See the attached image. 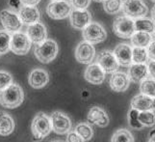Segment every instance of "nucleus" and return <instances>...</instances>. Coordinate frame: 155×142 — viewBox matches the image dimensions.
<instances>
[{"instance_id": "f257e3e1", "label": "nucleus", "mask_w": 155, "mask_h": 142, "mask_svg": "<svg viewBox=\"0 0 155 142\" xmlns=\"http://www.w3.org/2000/svg\"><path fill=\"white\" fill-rule=\"evenodd\" d=\"M24 101V92L18 83L10 84L0 91V105L5 108H17Z\"/></svg>"}, {"instance_id": "f03ea898", "label": "nucleus", "mask_w": 155, "mask_h": 142, "mask_svg": "<svg viewBox=\"0 0 155 142\" xmlns=\"http://www.w3.org/2000/svg\"><path fill=\"white\" fill-rule=\"evenodd\" d=\"M58 45L54 40L46 39L36 46L35 56L40 62L44 64H48L53 61L58 54Z\"/></svg>"}, {"instance_id": "7ed1b4c3", "label": "nucleus", "mask_w": 155, "mask_h": 142, "mask_svg": "<svg viewBox=\"0 0 155 142\" xmlns=\"http://www.w3.org/2000/svg\"><path fill=\"white\" fill-rule=\"evenodd\" d=\"M31 130L36 139H42L46 137L52 130L50 117L44 112L37 113L32 121Z\"/></svg>"}, {"instance_id": "20e7f679", "label": "nucleus", "mask_w": 155, "mask_h": 142, "mask_svg": "<svg viewBox=\"0 0 155 142\" xmlns=\"http://www.w3.org/2000/svg\"><path fill=\"white\" fill-rule=\"evenodd\" d=\"M82 36L84 38V41H87L92 45H95V43H101L106 40L107 32L101 24L91 21L83 29Z\"/></svg>"}, {"instance_id": "39448f33", "label": "nucleus", "mask_w": 155, "mask_h": 142, "mask_svg": "<svg viewBox=\"0 0 155 142\" xmlns=\"http://www.w3.org/2000/svg\"><path fill=\"white\" fill-rule=\"evenodd\" d=\"M113 31L116 36L121 39H129L135 32L134 20L126 16L117 17L113 23Z\"/></svg>"}, {"instance_id": "423d86ee", "label": "nucleus", "mask_w": 155, "mask_h": 142, "mask_svg": "<svg viewBox=\"0 0 155 142\" xmlns=\"http://www.w3.org/2000/svg\"><path fill=\"white\" fill-rule=\"evenodd\" d=\"M32 42L23 32H15L11 36L10 50L17 55H25L31 48Z\"/></svg>"}, {"instance_id": "0eeeda50", "label": "nucleus", "mask_w": 155, "mask_h": 142, "mask_svg": "<svg viewBox=\"0 0 155 142\" xmlns=\"http://www.w3.org/2000/svg\"><path fill=\"white\" fill-rule=\"evenodd\" d=\"M72 10L71 3L67 0H59L52 1L46 8L47 16L53 19H64L68 18Z\"/></svg>"}, {"instance_id": "6e6552de", "label": "nucleus", "mask_w": 155, "mask_h": 142, "mask_svg": "<svg viewBox=\"0 0 155 142\" xmlns=\"http://www.w3.org/2000/svg\"><path fill=\"white\" fill-rule=\"evenodd\" d=\"M121 10L126 17L132 19L145 17L148 11L143 0H124Z\"/></svg>"}, {"instance_id": "1a4fd4ad", "label": "nucleus", "mask_w": 155, "mask_h": 142, "mask_svg": "<svg viewBox=\"0 0 155 142\" xmlns=\"http://www.w3.org/2000/svg\"><path fill=\"white\" fill-rule=\"evenodd\" d=\"M52 130L57 134H66L71 129V121L66 113L54 111L50 116Z\"/></svg>"}, {"instance_id": "9d476101", "label": "nucleus", "mask_w": 155, "mask_h": 142, "mask_svg": "<svg viewBox=\"0 0 155 142\" xmlns=\"http://www.w3.org/2000/svg\"><path fill=\"white\" fill-rule=\"evenodd\" d=\"M0 21H1L4 29L9 33L18 32L22 26V23H21L18 15L7 9L2 10L0 12Z\"/></svg>"}, {"instance_id": "9b49d317", "label": "nucleus", "mask_w": 155, "mask_h": 142, "mask_svg": "<svg viewBox=\"0 0 155 142\" xmlns=\"http://www.w3.org/2000/svg\"><path fill=\"white\" fill-rule=\"evenodd\" d=\"M95 50L92 43L87 41H83L78 43L75 48V59L81 64H90L94 58Z\"/></svg>"}, {"instance_id": "f8f14e48", "label": "nucleus", "mask_w": 155, "mask_h": 142, "mask_svg": "<svg viewBox=\"0 0 155 142\" xmlns=\"http://www.w3.org/2000/svg\"><path fill=\"white\" fill-rule=\"evenodd\" d=\"M97 64L107 74H114L119 70L120 66L115 57V54L109 50H103L98 54Z\"/></svg>"}, {"instance_id": "ddd939ff", "label": "nucleus", "mask_w": 155, "mask_h": 142, "mask_svg": "<svg viewBox=\"0 0 155 142\" xmlns=\"http://www.w3.org/2000/svg\"><path fill=\"white\" fill-rule=\"evenodd\" d=\"M92 19V16L90 12L86 10H76L72 9L69 14V20L73 28L78 30H83Z\"/></svg>"}, {"instance_id": "4468645a", "label": "nucleus", "mask_w": 155, "mask_h": 142, "mask_svg": "<svg viewBox=\"0 0 155 142\" xmlns=\"http://www.w3.org/2000/svg\"><path fill=\"white\" fill-rule=\"evenodd\" d=\"M105 74L106 73L97 63H92L85 70L84 78L90 83L99 85L105 80Z\"/></svg>"}, {"instance_id": "2eb2a0df", "label": "nucleus", "mask_w": 155, "mask_h": 142, "mask_svg": "<svg viewBox=\"0 0 155 142\" xmlns=\"http://www.w3.org/2000/svg\"><path fill=\"white\" fill-rule=\"evenodd\" d=\"M119 65L122 67H129L132 64V47L127 43L117 45L113 52Z\"/></svg>"}, {"instance_id": "dca6fc26", "label": "nucleus", "mask_w": 155, "mask_h": 142, "mask_svg": "<svg viewBox=\"0 0 155 142\" xmlns=\"http://www.w3.org/2000/svg\"><path fill=\"white\" fill-rule=\"evenodd\" d=\"M49 81V74L44 69H34L29 74L28 82L35 89L44 88Z\"/></svg>"}, {"instance_id": "f3484780", "label": "nucleus", "mask_w": 155, "mask_h": 142, "mask_svg": "<svg viewBox=\"0 0 155 142\" xmlns=\"http://www.w3.org/2000/svg\"><path fill=\"white\" fill-rule=\"evenodd\" d=\"M131 108L138 111L155 110V98H151L145 94H139L131 100Z\"/></svg>"}, {"instance_id": "a211bd4d", "label": "nucleus", "mask_w": 155, "mask_h": 142, "mask_svg": "<svg viewBox=\"0 0 155 142\" xmlns=\"http://www.w3.org/2000/svg\"><path fill=\"white\" fill-rule=\"evenodd\" d=\"M109 83L112 90L117 93H121L128 89L130 84V79L124 73L115 72L114 74H112Z\"/></svg>"}, {"instance_id": "6ab92c4d", "label": "nucleus", "mask_w": 155, "mask_h": 142, "mask_svg": "<svg viewBox=\"0 0 155 142\" xmlns=\"http://www.w3.org/2000/svg\"><path fill=\"white\" fill-rule=\"evenodd\" d=\"M18 17L22 24L31 25L38 23L41 17V14L36 6H25V5H23L19 9Z\"/></svg>"}, {"instance_id": "aec40b11", "label": "nucleus", "mask_w": 155, "mask_h": 142, "mask_svg": "<svg viewBox=\"0 0 155 142\" xmlns=\"http://www.w3.org/2000/svg\"><path fill=\"white\" fill-rule=\"evenodd\" d=\"M88 120L90 123L98 126L99 128H105L109 125V117L107 112L99 106H93L88 113Z\"/></svg>"}, {"instance_id": "412c9836", "label": "nucleus", "mask_w": 155, "mask_h": 142, "mask_svg": "<svg viewBox=\"0 0 155 142\" xmlns=\"http://www.w3.org/2000/svg\"><path fill=\"white\" fill-rule=\"evenodd\" d=\"M26 31H27L26 34L29 37L30 41L32 43H36V45H38V43L46 40V37H47L46 27L45 24L39 23V21L34 24L29 25Z\"/></svg>"}, {"instance_id": "4be33fe9", "label": "nucleus", "mask_w": 155, "mask_h": 142, "mask_svg": "<svg viewBox=\"0 0 155 142\" xmlns=\"http://www.w3.org/2000/svg\"><path fill=\"white\" fill-rule=\"evenodd\" d=\"M148 76V70L147 65L146 63H132L129 66V71H128V78L133 82L138 83L141 82L143 79L147 78Z\"/></svg>"}, {"instance_id": "5701e85b", "label": "nucleus", "mask_w": 155, "mask_h": 142, "mask_svg": "<svg viewBox=\"0 0 155 142\" xmlns=\"http://www.w3.org/2000/svg\"><path fill=\"white\" fill-rule=\"evenodd\" d=\"M15 130V121L10 114L0 111V134L9 135Z\"/></svg>"}, {"instance_id": "b1692460", "label": "nucleus", "mask_w": 155, "mask_h": 142, "mask_svg": "<svg viewBox=\"0 0 155 142\" xmlns=\"http://www.w3.org/2000/svg\"><path fill=\"white\" fill-rule=\"evenodd\" d=\"M130 39L132 46L139 47H147L149 45V43L152 41V37L150 33H147V32L135 31L130 37Z\"/></svg>"}, {"instance_id": "393cba45", "label": "nucleus", "mask_w": 155, "mask_h": 142, "mask_svg": "<svg viewBox=\"0 0 155 142\" xmlns=\"http://www.w3.org/2000/svg\"><path fill=\"white\" fill-rule=\"evenodd\" d=\"M135 31L147 32V33H154L155 31V23L154 21L147 18H139L134 20Z\"/></svg>"}, {"instance_id": "a878e982", "label": "nucleus", "mask_w": 155, "mask_h": 142, "mask_svg": "<svg viewBox=\"0 0 155 142\" xmlns=\"http://www.w3.org/2000/svg\"><path fill=\"white\" fill-rule=\"evenodd\" d=\"M137 119L143 129L147 127H153L155 125V113L152 110L138 111Z\"/></svg>"}, {"instance_id": "bb28decb", "label": "nucleus", "mask_w": 155, "mask_h": 142, "mask_svg": "<svg viewBox=\"0 0 155 142\" xmlns=\"http://www.w3.org/2000/svg\"><path fill=\"white\" fill-rule=\"evenodd\" d=\"M75 132L81 136L84 141H89L93 138L94 136V130L92 126L88 123H79L75 127Z\"/></svg>"}, {"instance_id": "cd10ccee", "label": "nucleus", "mask_w": 155, "mask_h": 142, "mask_svg": "<svg viewBox=\"0 0 155 142\" xmlns=\"http://www.w3.org/2000/svg\"><path fill=\"white\" fill-rule=\"evenodd\" d=\"M111 142H134V136L128 130L120 129L114 133Z\"/></svg>"}, {"instance_id": "c85d7f7f", "label": "nucleus", "mask_w": 155, "mask_h": 142, "mask_svg": "<svg viewBox=\"0 0 155 142\" xmlns=\"http://www.w3.org/2000/svg\"><path fill=\"white\" fill-rule=\"evenodd\" d=\"M148 60L147 47H134L132 48V63H146Z\"/></svg>"}, {"instance_id": "c756f323", "label": "nucleus", "mask_w": 155, "mask_h": 142, "mask_svg": "<svg viewBox=\"0 0 155 142\" xmlns=\"http://www.w3.org/2000/svg\"><path fill=\"white\" fill-rule=\"evenodd\" d=\"M103 8L107 14L116 15L121 11L122 0H104Z\"/></svg>"}, {"instance_id": "7c9ffc66", "label": "nucleus", "mask_w": 155, "mask_h": 142, "mask_svg": "<svg viewBox=\"0 0 155 142\" xmlns=\"http://www.w3.org/2000/svg\"><path fill=\"white\" fill-rule=\"evenodd\" d=\"M140 91L142 94L155 98V80L152 78L143 79L140 85Z\"/></svg>"}, {"instance_id": "2f4dec72", "label": "nucleus", "mask_w": 155, "mask_h": 142, "mask_svg": "<svg viewBox=\"0 0 155 142\" xmlns=\"http://www.w3.org/2000/svg\"><path fill=\"white\" fill-rule=\"evenodd\" d=\"M11 35L9 32L0 31V54L7 53L10 50Z\"/></svg>"}, {"instance_id": "473e14b6", "label": "nucleus", "mask_w": 155, "mask_h": 142, "mask_svg": "<svg viewBox=\"0 0 155 142\" xmlns=\"http://www.w3.org/2000/svg\"><path fill=\"white\" fill-rule=\"evenodd\" d=\"M137 115H138V110L134 108H131L129 111H128V124L132 128L135 130H141L143 129V127L140 125V123L138 122L137 119Z\"/></svg>"}, {"instance_id": "72a5a7b5", "label": "nucleus", "mask_w": 155, "mask_h": 142, "mask_svg": "<svg viewBox=\"0 0 155 142\" xmlns=\"http://www.w3.org/2000/svg\"><path fill=\"white\" fill-rule=\"evenodd\" d=\"M12 83H13L12 74L6 72V71H0V91L7 88Z\"/></svg>"}, {"instance_id": "f704fd0d", "label": "nucleus", "mask_w": 155, "mask_h": 142, "mask_svg": "<svg viewBox=\"0 0 155 142\" xmlns=\"http://www.w3.org/2000/svg\"><path fill=\"white\" fill-rule=\"evenodd\" d=\"M91 0H71V7L76 10H86L90 5Z\"/></svg>"}, {"instance_id": "c9c22d12", "label": "nucleus", "mask_w": 155, "mask_h": 142, "mask_svg": "<svg viewBox=\"0 0 155 142\" xmlns=\"http://www.w3.org/2000/svg\"><path fill=\"white\" fill-rule=\"evenodd\" d=\"M67 142H84V140L75 130H73V132L69 130L67 136Z\"/></svg>"}, {"instance_id": "e433bc0d", "label": "nucleus", "mask_w": 155, "mask_h": 142, "mask_svg": "<svg viewBox=\"0 0 155 142\" xmlns=\"http://www.w3.org/2000/svg\"><path fill=\"white\" fill-rule=\"evenodd\" d=\"M147 51L148 58L155 61V40L149 43V45L147 47Z\"/></svg>"}, {"instance_id": "4c0bfd02", "label": "nucleus", "mask_w": 155, "mask_h": 142, "mask_svg": "<svg viewBox=\"0 0 155 142\" xmlns=\"http://www.w3.org/2000/svg\"><path fill=\"white\" fill-rule=\"evenodd\" d=\"M147 70H148V74L150 75V78L155 80V61L151 60L147 65Z\"/></svg>"}, {"instance_id": "58836bf2", "label": "nucleus", "mask_w": 155, "mask_h": 142, "mask_svg": "<svg viewBox=\"0 0 155 142\" xmlns=\"http://www.w3.org/2000/svg\"><path fill=\"white\" fill-rule=\"evenodd\" d=\"M41 0H20V2L22 5L25 6H36L40 3Z\"/></svg>"}, {"instance_id": "ea45409f", "label": "nucleus", "mask_w": 155, "mask_h": 142, "mask_svg": "<svg viewBox=\"0 0 155 142\" xmlns=\"http://www.w3.org/2000/svg\"><path fill=\"white\" fill-rule=\"evenodd\" d=\"M21 2L20 0H9V6L12 7V8H15V9H20L21 7Z\"/></svg>"}, {"instance_id": "a19ab883", "label": "nucleus", "mask_w": 155, "mask_h": 142, "mask_svg": "<svg viewBox=\"0 0 155 142\" xmlns=\"http://www.w3.org/2000/svg\"><path fill=\"white\" fill-rule=\"evenodd\" d=\"M147 142H155V129L151 130L150 132H149Z\"/></svg>"}, {"instance_id": "79ce46f5", "label": "nucleus", "mask_w": 155, "mask_h": 142, "mask_svg": "<svg viewBox=\"0 0 155 142\" xmlns=\"http://www.w3.org/2000/svg\"><path fill=\"white\" fill-rule=\"evenodd\" d=\"M151 19H152V20L154 21V23H155V5H154V7L151 10Z\"/></svg>"}, {"instance_id": "37998d69", "label": "nucleus", "mask_w": 155, "mask_h": 142, "mask_svg": "<svg viewBox=\"0 0 155 142\" xmlns=\"http://www.w3.org/2000/svg\"><path fill=\"white\" fill-rule=\"evenodd\" d=\"M94 1H95V2H103L104 0H94Z\"/></svg>"}, {"instance_id": "c03bdc74", "label": "nucleus", "mask_w": 155, "mask_h": 142, "mask_svg": "<svg viewBox=\"0 0 155 142\" xmlns=\"http://www.w3.org/2000/svg\"><path fill=\"white\" fill-rule=\"evenodd\" d=\"M50 142H62V141H59V140H53V141H50Z\"/></svg>"}, {"instance_id": "a18cd8bd", "label": "nucleus", "mask_w": 155, "mask_h": 142, "mask_svg": "<svg viewBox=\"0 0 155 142\" xmlns=\"http://www.w3.org/2000/svg\"><path fill=\"white\" fill-rule=\"evenodd\" d=\"M150 1H152V2H155V0H150Z\"/></svg>"}, {"instance_id": "49530a36", "label": "nucleus", "mask_w": 155, "mask_h": 142, "mask_svg": "<svg viewBox=\"0 0 155 142\" xmlns=\"http://www.w3.org/2000/svg\"><path fill=\"white\" fill-rule=\"evenodd\" d=\"M53 1H59V0H53Z\"/></svg>"}, {"instance_id": "de8ad7c7", "label": "nucleus", "mask_w": 155, "mask_h": 142, "mask_svg": "<svg viewBox=\"0 0 155 142\" xmlns=\"http://www.w3.org/2000/svg\"><path fill=\"white\" fill-rule=\"evenodd\" d=\"M154 34H155V31H154Z\"/></svg>"}]
</instances>
